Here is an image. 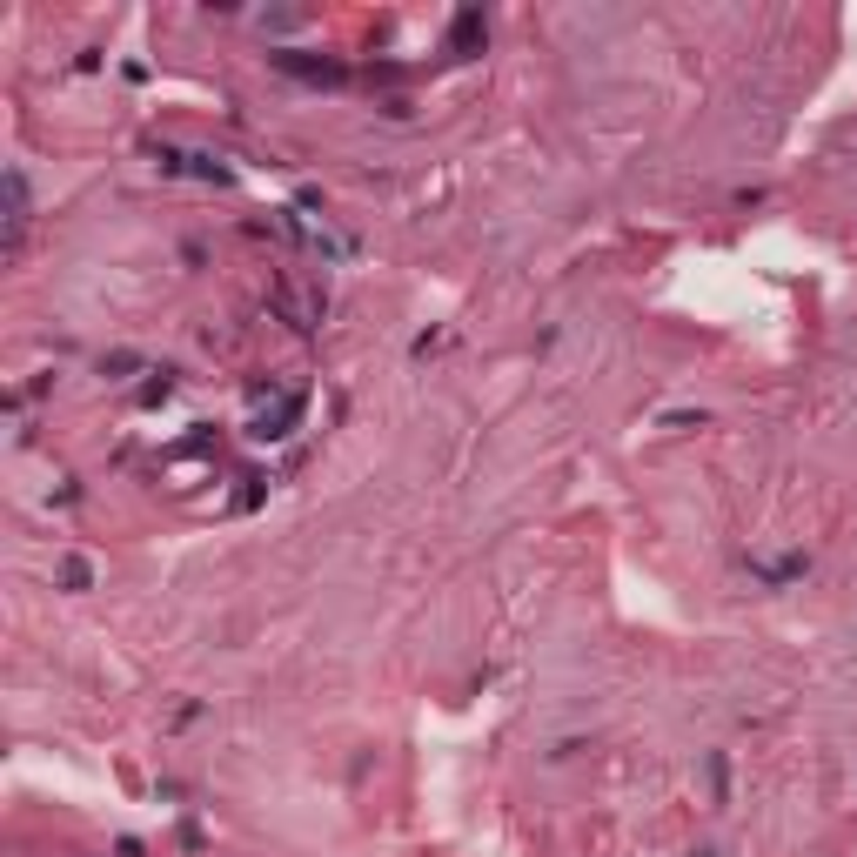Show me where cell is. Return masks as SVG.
<instances>
[{"instance_id": "6da1fadb", "label": "cell", "mask_w": 857, "mask_h": 857, "mask_svg": "<svg viewBox=\"0 0 857 857\" xmlns=\"http://www.w3.org/2000/svg\"><path fill=\"white\" fill-rule=\"evenodd\" d=\"M268 308L288 322V329H322V288H308V282H295V275H275V288H268Z\"/></svg>"}, {"instance_id": "7a4b0ae2", "label": "cell", "mask_w": 857, "mask_h": 857, "mask_svg": "<svg viewBox=\"0 0 857 857\" xmlns=\"http://www.w3.org/2000/svg\"><path fill=\"white\" fill-rule=\"evenodd\" d=\"M27 181H21V168H7V255H21L27 242Z\"/></svg>"}, {"instance_id": "3957f363", "label": "cell", "mask_w": 857, "mask_h": 857, "mask_svg": "<svg viewBox=\"0 0 857 857\" xmlns=\"http://www.w3.org/2000/svg\"><path fill=\"white\" fill-rule=\"evenodd\" d=\"M275 67H288V74H302V81H342V67H335V61H302V54H275Z\"/></svg>"}, {"instance_id": "277c9868", "label": "cell", "mask_w": 857, "mask_h": 857, "mask_svg": "<svg viewBox=\"0 0 857 857\" xmlns=\"http://www.w3.org/2000/svg\"><path fill=\"white\" fill-rule=\"evenodd\" d=\"M54 576H61V590H94V563L88 556H61Z\"/></svg>"}, {"instance_id": "5b68a950", "label": "cell", "mask_w": 857, "mask_h": 857, "mask_svg": "<svg viewBox=\"0 0 857 857\" xmlns=\"http://www.w3.org/2000/svg\"><path fill=\"white\" fill-rule=\"evenodd\" d=\"M804 570H811L804 556H777V563H757V576H764V583H791V576H804Z\"/></svg>"}]
</instances>
